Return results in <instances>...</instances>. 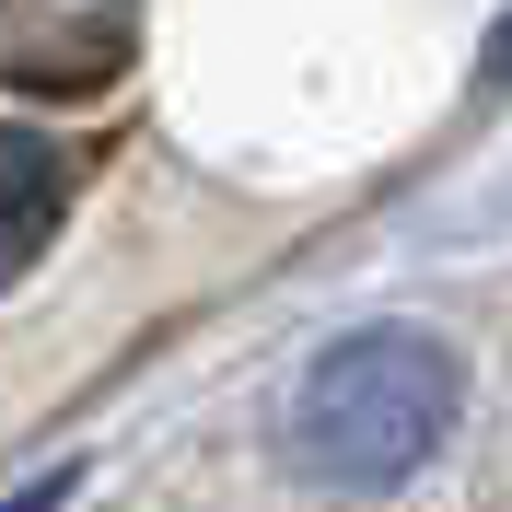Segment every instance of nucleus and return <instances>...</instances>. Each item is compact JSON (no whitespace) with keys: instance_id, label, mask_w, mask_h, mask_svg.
Listing matches in <instances>:
<instances>
[{"instance_id":"obj_4","label":"nucleus","mask_w":512,"mask_h":512,"mask_svg":"<svg viewBox=\"0 0 512 512\" xmlns=\"http://www.w3.org/2000/svg\"><path fill=\"white\" fill-rule=\"evenodd\" d=\"M59 489H70V478H35V489H12L0 512H59Z\"/></svg>"},{"instance_id":"obj_2","label":"nucleus","mask_w":512,"mask_h":512,"mask_svg":"<svg viewBox=\"0 0 512 512\" xmlns=\"http://www.w3.org/2000/svg\"><path fill=\"white\" fill-rule=\"evenodd\" d=\"M59 198H70V163L35 140V128H0V291L24 280L47 233H59Z\"/></svg>"},{"instance_id":"obj_3","label":"nucleus","mask_w":512,"mask_h":512,"mask_svg":"<svg viewBox=\"0 0 512 512\" xmlns=\"http://www.w3.org/2000/svg\"><path fill=\"white\" fill-rule=\"evenodd\" d=\"M478 82H489V94H501V82H512V12H501V24H489V47H478Z\"/></svg>"},{"instance_id":"obj_1","label":"nucleus","mask_w":512,"mask_h":512,"mask_svg":"<svg viewBox=\"0 0 512 512\" xmlns=\"http://www.w3.org/2000/svg\"><path fill=\"white\" fill-rule=\"evenodd\" d=\"M454 408H466V373H454L443 338L419 326H361L338 350L303 361L291 384V466L315 489H408L431 454H443Z\"/></svg>"}]
</instances>
